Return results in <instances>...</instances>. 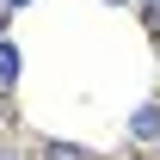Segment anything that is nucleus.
<instances>
[{
	"instance_id": "3",
	"label": "nucleus",
	"mask_w": 160,
	"mask_h": 160,
	"mask_svg": "<svg viewBox=\"0 0 160 160\" xmlns=\"http://www.w3.org/2000/svg\"><path fill=\"white\" fill-rule=\"evenodd\" d=\"M49 160H86V154H80V148H68V142H56V148H49Z\"/></svg>"
},
{
	"instance_id": "2",
	"label": "nucleus",
	"mask_w": 160,
	"mask_h": 160,
	"mask_svg": "<svg viewBox=\"0 0 160 160\" xmlns=\"http://www.w3.org/2000/svg\"><path fill=\"white\" fill-rule=\"evenodd\" d=\"M12 80H19V49H12V43H0V92H6Z\"/></svg>"
},
{
	"instance_id": "5",
	"label": "nucleus",
	"mask_w": 160,
	"mask_h": 160,
	"mask_svg": "<svg viewBox=\"0 0 160 160\" xmlns=\"http://www.w3.org/2000/svg\"><path fill=\"white\" fill-rule=\"evenodd\" d=\"M105 6H123V0H105Z\"/></svg>"
},
{
	"instance_id": "1",
	"label": "nucleus",
	"mask_w": 160,
	"mask_h": 160,
	"mask_svg": "<svg viewBox=\"0 0 160 160\" xmlns=\"http://www.w3.org/2000/svg\"><path fill=\"white\" fill-rule=\"evenodd\" d=\"M129 136H136V142H160V105H136Z\"/></svg>"
},
{
	"instance_id": "6",
	"label": "nucleus",
	"mask_w": 160,
	"mask_h": 160,
	"mask_svg": "<svg viewBox=\"0 0 160 160\" xmlns=\"http://www.w3.org/2000/svg\"><path fill=\"white\" fill-rule=\"evenodd\" d=\"M0 160H12V154H0Z\"/></svg>"
},
{
	"instance_id": "4",
	"label": "nucleus",
	"mask_w": 160,
	"mask_h": 160,
	"mask_svg": "<svg viewBox=\"0 0 160 160\" xmlns=\"http://www.w3.org/2000/svg\"><path fill=\"white\" fill-rule=\"evenodd\" d=\"M0 6H12V12H19V6H31V0H0Z\"/></svg>"
}]
</instances>
